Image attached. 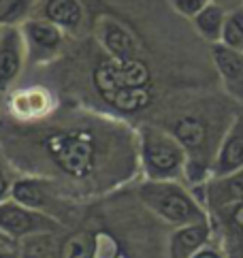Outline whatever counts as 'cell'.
Returning <instances> with one entry per match:
<instances>
[{"label":"cell","mask_w":243,"mask_h":258,"mask_svg":"<svg viewBox=\"0 0 243 258\" xmlns=\"http://www.w3.org/2000/svg\"><path fill=\"white\" fill-rule=\"evenodd\" d=\"M222 211L228 216V222L243 230V203H235V205H228V207H222Z\"/></svg>","instance_id":"obj_21"},{"label":"cell","mask_w":243,"mask_h":258,"mask_svg":"<svg viewBox=\"0 0 243 258\" xmlns=\"http://www.w3.org/2000/svg\"><path fill=\"white\" fill-rule=\"evenodd\" d=\"M24 36H26L28 45H30L34 51H41V53L53 51L60 45V39H62L60 28L47 20L45 22H41V20L28 22L24 26Z\"/></svg>","instance_id":"obj_12"},{"label":"cell","mask_w":243,"mask_h":258,"mask_svg":"<svg viewBox=\"0 0 243 258\" xmlns=\"http://www.w3.org/2000/svg\"><path fill=\"white\" fill-rule=\"evenodd\" d=\"M45 20L55 24L58 28H77L83 20L81 5L77 0H47Z\"/></svg>","instance_id":"obj_13"},{"label":"cell","mask_w":243,"mask_h":258,"mask_svg":"<svg viewBox=\"0 0 243 258\" xmlns=\"http://www.w3.org/2000/svg\"><path fill=\"white\" fill-rule=\"evenodd\" d=\"M169 3L173 5V9L177 13H181L186 17H192L194 20V17L211 3V0H169Z\"/></svg>","instance_id":"obj_20"},{"label":"cell","mask_w":243,"mask_h":258,"mask_svg":"<svg viewBox=\"0 0 243 258\" xmlns=\"http://www.w3.org/2000/svg\"><path fill=\"white\" fill-rule=\"evenodd\" d=\"M141 156L149 179H175L186 171L188 152L173 135L160 133L158 128H143Z\"/></svg>","instance_id":"obj_2"},{"label":"cell","mask_w":243,"mask_h":258,"mask_svg":"<svg viewBox=\"0 0 243 258\" xmlns=\"http://www.w3.org/2000/svg\"><path fill=\"white\" fill-rule=\"evenodd\" d=\"M139 195H141V201L154 214H158L171 224L186 226V224L207 220L199 203L179 183H175L171 179H149L141 186Z\"/></svg>","instance_id":"obj_1"},{"label":"cell","mask_w":243,"mask_h":258,"mask_svg":"<svg viewBox=\"0 0 243 258\" xmlns=\"http://www.w3.org/2000/svg\"><path fill=\"white\" fill-rule=\"evenodd\" d=\"M28 9V0H0V24H15Z\"/></svg>","instance_id":"obj_19"},{"label":"cell","mask_w":243,"mask_h":258,"mask_svg":"<svg viewBox=\"0 0 243 258\" xmlns=\"http://www.w3.org/2000/svg\"><path fill=\"white\" fill-rule=\"evenodd\" d=\"M209 237H211V226L207 220L179 226V230H175V235L171 237L169 258H192L196 252L209 243Z\"/></svg>","instance_id":"obj_8"},{"label":"cell","mask_w":243,"mask_h":258,"mask_svg":"<svg viewBox=\"0 0 243 258\" xmlns=\"http://www.w3.org/2000/svg\"><path fill=\"white\" fill-rule=\"evenodd\" d=\"M55 162L73 177H86L94 167V145L88 137L62 135L49 141Z\"/></svg>","instance_id":"obj_4"},{"label":"cell","mask_w":243,"mask_h":258,"mask_svg":"<svg viewBox=\"0 0 243 258\" xmlns=\"http://www.w3.org/2000/svg\"><path fill=\"white\" fill-rule=\"evenodd\" d=\"M7 190H9V181H7V177L3 175V171H0V199L7 195Z\"/></svg>","instance_id":"obj_23"},{"label":"cell","mask_w":243,"mask_h":258,"mask_svg":"<svg viewBox=\"0 0 243 258\" xmlns=\"http://www.w3.org/2000/svg\"><path fill=\"white\" fill-rule=\"evenodd\" d=\"M22 69V47L13 32H9L0 41V88L17 77Z\"/></svg>","instance_id":"obj_14"},{"label":"cell","mask_w":243,"mask_h":258,"mask_svg":"<svg viewBox=\"0 0 243 258\" xmlns=\"http://www.w3.org/2000/svg\"><path fill=\"white\" fill-rule=\"evenodd\" d=\"M207 199L218 209L243 203V169L222 175V177H213L207 183Z\"/></svg>","instance_id":"obj_10"},{"label":"cell","mask_w":243,"mask_h":258,"mask_svg":"<svg viewBox=\"0 0 243 258\" xmlns=\"http://www.w3.org/2000/svg\"><path fill=\"white\" fill-rule=\"evenodd\" d=\"M105 100H109L111 105L119 111H139L149 105V92L145 88H124V90H117V92H111V94L102 96Z\"/></svg>","instance_id":"obj_16"},{"label":"cell","mask_w":243,"mask_h":258,"mask_svg":"<svg viewBox=\"0 0 243 258\" xmlns=\"http://www.w3.org/2000/svg\"><path fill=\"white\" fill-rule=\"evenodd\" d=\"M211 56L228 94L243 100V51L226 47L224 43H213Z\"/></svg>","instance_id":"obj_7"},{"label":"cell","mask_w":243,"mask_h":258,"mask_svg":"<svg viewBox=\"0 0 243 258\" xmlns=\"http://www.w3.org/2000/svg\"><path fill=\"white\" fill-rule=\"evenodd\" d=\"M81 258H92V256H81Z\"/></svg>","instance_id":"obj_25"},{"label":"cell","mask_w":243,"mask_h":258,"mask_svg":"<svg viewBox=\"0 0 243 258\" xmlns=\"http://www.w3.org/2000/svg\"><path fill=\"white\" fill-rule=\"evenodd\" d=\"M226 47L232 49H241L243 51V7L235 9L226 15L224 22V32H222V41Z\"/></svg>","instance_id":"obj_18"},{"label":"cell","mask_w":243,"mask_h":258,"mask_svg":"<svg viewBox=\"0 0 243 258\" xmlns=\"http://www.w3.org/2000/svg\"><path fill=\"white\" fill-rule=\"evenodd\" d=\"M45 228H55V224L41 218L39 214H34L32 209L20 205V203H5V205H0V230H5V233L13 237H22V235H30Z\"/></svg>","instance_id":"obj_5"},{"label":"cell","mask_w":243,"mask_h":258,"mask_svg":"<svg viewBox=\"0 0 243 258\" xmlns=\"http://www.w3.org/2000/svg\"><path fill=\"white\" fill-rule=\"evenodd\" d=\"M237 169H243V113L232 122V126L224 135L216 160H213L211 175L222 177V175H228Z\"/></svg>","instance_id":"obj_6"},{"label":"cell","mask_w":243,"mask_h":258,"mask_svg":"<svg viewBox=\"0 0 243 258\" xmlns=\"http://www.w3.org/2000/svg\"><path fill=\"white\" fill-rule=\"evenodd\" d=\"M192 258H226V254H224L222 250H220V247H216V245H205L203 247V250H199V252H196Z\"/></svg>","instance_id":"obj_22"},{"label":"cell","mask_w":243,"mask_h":258,"mask_svg":"<svg viewBox=\"0 0 243 258\" xmlns=\"http://www.w3.org/2000/svg\"><path fill=\"white\" fill-rule=\"evenodd\" d=\"M0 258H15V256H9V254H0Z\"/></svg>","instance_id":"obj_24"},{"label":"cell","mask_w":243,"mask_h":258,"mask_svg":"<svg viewBox=\"0 0 243 258\" xmlns=\"http://www.w3.org/2000/svg\"><path fill=\"white\" fill-rule=\"evenodd\" d=\"M100 41L113 56V60H135L139 56V45L135 36L113 20L100 22Z\"/></svg>","instance_id":"obj_9"},{"label":"cell","mask_w":243,"mask_h":258,"mask_svg":"<svg viewBox=\"0 0 243 258\" xmlns=\"http://www.w3.org/2000/svg\"><path fill=\"white\" fill-rule=\"evenodd\" d=\"M13 197H15V203H20V205H24L28 209H39L45 203V195H43L41 186L32 179L17 181L13 186Z\"/></svg>","instance_id":"obj_17"},{"label":"cell","mask_w":243,"mask_h":258,"mask_svg":"<svg viewBox=\"0 0 243 258\" xmlns=\"http://www.w3.org/2000/svg\"><path fill=\"white\" fill-rule=\"evenodd\" d=\"M226 11L224 7L218 3H209L203 11L194 17V26L205 39L211 43H220L222 41V32H224V22H226Z\"/></svg>","instance_id":"obj_15"},{"label":"cell","mask_w":243,"mask_h":258,"mask_svg":"<svg viewBox=\"0 0 243 258\" xmlns=\"http://www.w3.org/2000/svg\"><path fill=\"white\" fill-rule=\"evenodd\" d=\"M173 137L184 145L186 152L196 156V152H201L205 147V143H207V126H205V122L201 117L186 115V117H179L175 122Z\"/></svg>","instance_id":"obj_11"},{"label":"cell","mask_w":243,"mask_h":258,"mask_svg":"<svg viewBox=\"0 0 243 258\" xmlns=\"http://www.w3.org/2000/svg\"><path fill=\"white\" fill-rule=\"evenodd\" d=\"M94 81L102 96L124 88H145L149 84V69L139 58L111 60L96 69Z\"/></svg>","instance_id":"obj_3"}]
</instances>
